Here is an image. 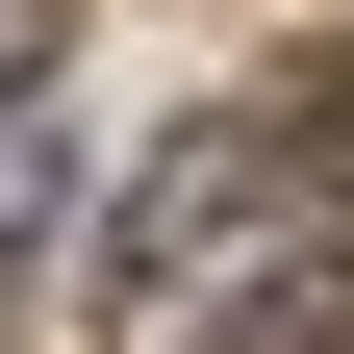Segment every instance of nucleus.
Returning a JSON list of instances; mask_svg holds the SVG:
<instances>
[{
  "label": "nucleus",
  "mask_w": 354,
  "mask_h": 354,
  "mask_svg": "<svg viewBox=\"0 0 354 354\" xmlns=\"http://www.w3.org/2000/svg\"><path fill=\"white\" fill-rule=\"evenodd\" d=\"M329 329H354V253H279V279H253L203 354H329Z\"/></svg>",
  "instance_id": "obj_1"
}]
</instances>
